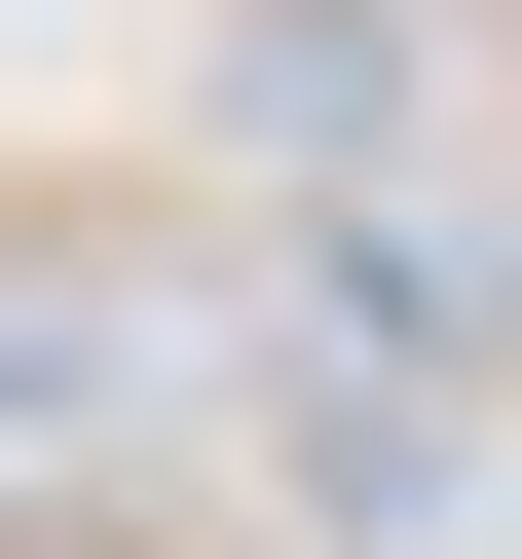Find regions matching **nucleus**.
I'll return each instance as SVG.
<instances>
[{
    "label": "nucleus",
    "instance_id": "obj_1",
    "mask_svg": "<svg viewBox=\"0 0 522 559\" xmlns=\"http://www.w3.org/2000/svg\"><path fill=\"white\" fill-rule=\"evenodd\" d=\"M224 150L261 187H411L448 150V38H411V0H224Z\"/></svg>",
    "mask_w": 522,
    "mask_h": 559
},
{
    "label": "nucleus",
    "instance_id": "obj_2",
    "mask_svg": "<svg viewBox=\"0 0 522 559\" xmlns=\"http://www.w3.org/2000/svg\"><path fill=\"white\" fill-rule=\"evenodd\" d=\"M0 448H38V336H0Z\"/></svg>",
    "mask_w": 522,
    "mask_h": 559
}]
</instances>
